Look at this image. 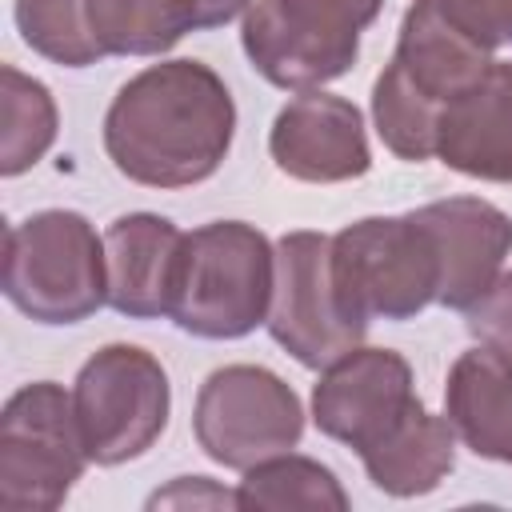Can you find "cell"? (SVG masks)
<instances>
[{
  "instance_id": "cell-8",
  "label": "cell",
  "mask_w": 512,
  "mask_h": 512,
  "mask_svg": "<svg viewBox=\"0 0 512 512\" xmlns=\"http://www.w3.org/2000/svg\"><path fill=\"white\" fill-rule=\"evenodd\" d=\"M192 428L216 464L248 472L252 464L296 448L304 432V408L276 372L228 364L200 384Z\"/></svg>"
},
{
  "instance_id": "cell-25",
  "label": "cell",
  "mask_w": 512,
  "mask_h": 512,
  "mask_svg": "<svg viewBox=\"0 0 512 512\" xmlns=\"http://www.w3.org/2000/svg\"><path fill=\"white\" fill-rule=\"evenodd\" d=\"M184 504H224V508H240L236 492L216 488L208 476H180L172 488L156 492L148 500V508H184Z\"/></svg>"
},
{
  "instance_id": "cell-5",
  "label": "cell",
  "mask_w": 512,
  "mask_h": 512,
  "mask_svg": "<svg viewBox=\"0 0 512 512\" xmlns=\"http://www.w3.org/2000/svg\"><path fill=\"white\" fill-rule=\"evenodd\" d=\"M76 404L60 384H24L0 416V508L52 512L84 472Z\"/></svg>"
},
{
  "instance_id": "cell-18",
  "label": "cell",
  "mask_w": 512,
  "mask_h": 512,
  "mask_svg": "<svg viewBox=\"0 0 512 512\" xmlns=\"http://www.w3.org/2000/svg\"><path fill=\"white\" fill-rule=\"evenodd\" d=\"M88 28L104 56H160L196 32L188 0H88Z\"/></svg>"
},
{
  "instance_id": "cell-14",
  "label": "cell",
  "mask_w": 512,
  "mask_h": 512,
  "mask_svg": "<svg viewBox=\"0 0 512 512\" xmlns=\"http://www.w3.org/2000/svg\"><path fill=\"white\" fill-rule=\"evenodd\" d=\"M436 156L476 180H512V64L492 60L480 84L444 104L436 124Z\"/></svg>"
},
{
  "instance_id": "cell-2",
  "label": "cell",
  "mask_w": 512,
  "mask_h": 512,
  "mask_svg": "<svg viewBox=\"0 0 512 512\" xmlns=\"http://www.w3.org/2000/svg\"><path fill=\"white\" fill-rule=\"evenodd\" d=\"M276 248L240 220H216L184 236L172 320L204 340H236L268 320Z\"/></svg>"
},
{
  "instance_id": "cell-10",
  "label": "cell",
  "mask_w": 512,
  "mask_h": 512,
  "mask_svg": "<svg viewBox=\"0 0 512 512\" xmlns=\"http://www.w3.org/2000/svg\"><path fill=\"white\" fill-rule=\"evenodd\" d=\"M244 52L276 88H320L356 64L360 32L308 0H252Z\"/></svg>"
},
{
  "instance_id": "cell-6",
  "label": "cell",
  "mask_w": 512,
  "mask_h": 512,
  "mask_svg": "<svg viewBox=\"0 0 512 512\" xmlns=\"http://www.w3.org/2000/svg\"><path fill=\"white\" fill-rule=\"evenodd\" d=\"M72 404L88 460L112 468L160 440L168 424V376L152 352L108 344L80 368Z\"/></svg>"
},
{
  "instance_id": "cell-21",
  "label": "cell",
  "mask_w": 512,
  "mask_h": 512,
  "mask_svg": "<svg viewBox=\"0 0 512 512\" xmlns=\"http://www.w3.org/2000/svg\"><path fill=\"white\" fill-rule=\"evenodd\" d=\"M440 104L420 96L396 64H388L376 80L372 92V116L380 140L400 156V160H428L436 156V124H440Z\"/></svg>"
},
{
  "instance_id": "cell-9",
  "label": "cell",
  "mask_w": 512,
  "mask_h": 512,
  "mask_svg": "<svg viewBox=\"0 0 512 512\" xmlns=\"http://www.w3.org/2000/svg\"><path fill=\"white\" fill-rule=\"evenodd\" d=\"M424 404L412 392V368L388 348H352L324 368L312 392V420L324 436L364 456L396 440Z\"/></svg>"
},
{
  "instance_id": "cell-20",
  "label": "cell",
  "mask_w": 512,
  "mask_h": 512,
  "mask_svg": "<svg viewBox=\"0 0 512 512\" xmlns=\"http://www.w3.org/2000/svg\"><path fill=\"white\" fill-rule=\"evenodd\" d=\"M240 508H308V512H344L348 496L340 488V480L308 460V456H292L280 452L272 460H260L248 468V476L236 488Z\"/></svg>"
},
{
  "instance_id": "cell-26",
  "label": "cell",
  "mask_w": 512,
  "mask_h": 512,
  "mask_svg": "<svg viewBox=\"0 0 512 512\" xmlns=\"http://www.w3.org/2000/svg\"><path fill=\"white\" fill-rule=\"evenodd\" d=\"M308 4H316L320 12L344 20V24H352V28L360 32V28H368V24L380 16V4H384V0H308Z\"/></svg>"
},
{
  "instance_id": "cell-4",
  "label": "cell",
  "mask_w": 512,
  "mask_h": 512,
  "mask_svg": "<svg viewBox=\"0 0 512 512\" xmlns=\"http://www.w3.org/2000/svg\"><path fill=\"white\" fill-rule=\"evenodd\" d=\"M332 280L360 320H412L440 292V256L408 216H368L332 236Z\"/></svg>"
},
{
  "instance_id": "cell-1",
  "label": "cell",
  "mask_w": 512,
  "mask_h": 512,
  "mask_svg": "<svg viewBox=\"0 0 512 512\" xmlns=\"http://www.w3.org/2000/svg\"><path fill=\"white\" fill-rule=\"evenodd\" d=\"M232 128L236 104L224 80L200 60H168L116 92L104 116V148L136 184L188 188L224 164Z\"/></svg>"
},
{
  "instance_id": "cell-3",
  "label": "cell",
  "mask_w": 512,
  "mask_h": 512,
  "mask_svg": "<svg viewBox=\"0 0 512 512\" xmlns=\"http://www.w3.org/2000/svg\"><path fill=\"white\" fill-rule=\"evenodd\" d=\"M4 296L40 324H76L108 304L104 240L80 212H36L4 232Z\"/></svg>"
},
{
  "instance_id": "cell-24",
  "label": "cell",
  "mask_w": 512,
  "mask_h": 512,
  "mask_svg": "<svg viewBox=\"0 0 512 512\" xmlns=\"http://www.w3.org/2000/svg\"><path fill=\"white\" fill-rule=\"evenodd\" d=\"M448 20L488 52L512 40V0H440Z\"/></svg>"
},
{
  "instance_id": "cell-19",
  "label": "cell",
  "mask_w": 512,
  "mask_h": 512,
  "mask_svg": "<svg viewBox=\"0 0 512 512\" xmlns=\"http://www.w3.org/2000/svg\"><path fill=\"white\" fill-rule=\"evenodd\" d=\"M56 140V104L48 88L20 68H0V172L20 176Z\"/></svg>"
},
{
  "instance_id": "cell-15",
  "label": "cell",
  "mask_w": 512,
  "mask_h": 512,
  "mask_svg": "<svg viewBox=\"0 0 512 512\" xmlns=\"http://www.w3.org/2000/svg\"><path fill=\"white\" fill-rule=\"evenodd\" d=\"M392 64L420 96L444 108L484 80V72L492 68V52L460 32L440 0H412L400 24Z\"/></svg>"
},
{
  "instance_id": "cell-22",
  "label": "cell",
  "mask_w": 512,
  "mask_h": 512,
  "mask_svg": "<svg viewBox=\"0 0 512 512\" xmlns=\"http://www.w3.org/2000/svg\"><path fill=\"white\" fill-rule=\"evenodd\" d=\"M16 24L32 52L64 68H84L104 56L88 28V0H16Z\"/></svg>"
},
{
  "instance_id": "cell-17",
  "label": "cell",
  "mask_w": 512,
  "mask_h": 512,
  "mask_svg": "<svg viewBox=\"0 0 512 512\" xmlns=\"http://www.w3.org/2000/svg\"><path fill=\"white\" fill-rule=\"evenodd\" d=\"M456 464V428L448 416L420 412L396 440L364 456L368 480L388 496H424Z\"/></svg>"
},
{
  "instance_id": "cell-16",
  "label": "cell",
  "mask_w": 512,
  "mask_h": 512,
  "mask_svg": "<svg viewBox=\"0 0 512 512\" xmlns=\"http://www.w3.org/2000/svg\"><path fill=\"white\" fill-rule=\"evenodd\" d=\"M444 416L476 456L512 464V364L488 348L464 352L448 372Z\"/></svg>"
},
{
  "instance_id": "cell-12",
  "label": "cell",
  "mask_w": 512,
  "mask_h": 512,
  "mask_svg": "<svg viewBox=\"0 0 512 512\" xmlns=\"http://www.w3.org/2000/svg\"><path fill=\"white\" fill-rule=\"evenodd\" d=\"M268 148L280 172L308 180V184L352 180V176H364L372 164L356 104L344 96H328V92L296 96L276 116Z\"/></svg>"
},
{
  "instance_id": "cell-7",
  "label": "cell",
  "mask_w": 512,
  "mask_h": 512,
  "mask_svg": "<svg viewBox=\"0 0 512 512\" xmlns=\"http://www.w3.org/2000/svg\"><path fill=\"white\" fill-rule=\"evenodd\" d=\"M272 340L304 368H328L360 348L368 320H360L332 280V236L288 232L276 244V288L268 308Z\"/></svg>"
},
{
  "instance_id": "cell-27",
  "label": "cell",
  "mask_w": 512,
  "mask_h": 512,
  "mask_svg": "<svg viewBox=\"0 0 512 512\" xmlns=\"http://www.w3.org/2000/svg\"><path fill=\"white\" fill-rule=\"evenodd\" d=\"M188 4H192V24L196 28H220V24L236 20L248 8V0H188Z\"/></svg>"
},
{
  "instance_id": "cell-13",
  "label": "cell",
  "mask_w": 512,
  "mask_h": 512,
  "mask_svg": "<svg viewBox=\"0 0 512 512\" xmlns=\"http://www.w3.org/2000/svg\"><path fill=\"white\" fill-rule=\"evenodd\" d=\"M180 252H184V232L164 216L132 212L112 220L104 232L108 304L132 320L168 316Z\"/></svg>"
},
{
  "instance_id": "cell-23",
  "label": "cell",
  "mask_w": 512,
  "mask_h": 512,
  "mask_svg": "<svg viewBox=\"0 0 512 512\" xmlns=\"http://www.w3.org/2000/svg\"><path fill=\"white\" fill-rule=\"evenodd\" d=\"M464 316H468L472 340L492 356H500L504 364H512V272L496 276V284Z\"/></svg>"
},
{
  "instance_id": "cell-11",
  "label": "cell",
  "mask_w": 512,
  "mask_h": 512,
  "mask_svg": "<svg viewBox=\"0 0 512 512\" xmlns=\"http://www.w3.org/2000/svg\"><path fill=\"white\" fill-rule=\"evenodd\" d=\"M440 256V292L444 308L468 312L500 276L504 256L512 252V216L476 196L436 200L412 212Z\"/></svg>"
}]
</instances>
